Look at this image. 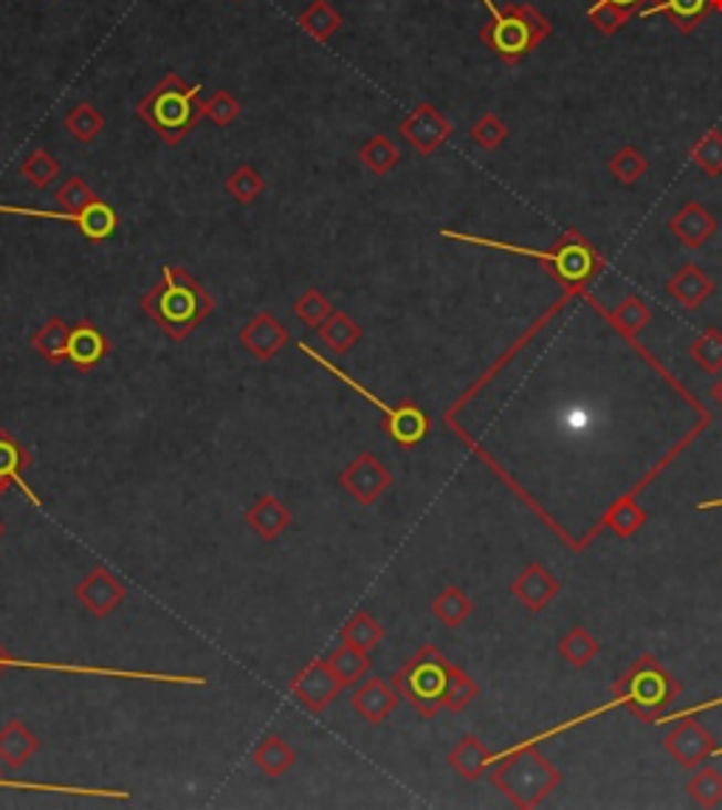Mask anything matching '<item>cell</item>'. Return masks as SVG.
<instances>
[{
  "mask_svg": "<svg viewBox=\"0 0 722 810\" xmlns=\"http://www.w3.org/2000/svg\"><path fill=\"white\" fill-rule=\"evenodd\" d=\"M680 695V684L672 678V673L660 664L655 655H641L629 666L627 673L618 678L616 689H613V700H607L598 709L587 712V715L573 717L571 723H562L556 729L545 731V735H536L531 740H525L527 746H536V742L547 740V737H556L559 731L573 729V726H582V723L593 720V717L604 715L609 709H629L635 717H641L643 723H655L660 717V712L672 704L674 697Z\"/></svg>",
  "mask_w": 722,
  "mask_h": 810,
  "instance_id": "1",
  "label": "cell"
},
{
  "mask_svg": "<svg viewBox=\"0 0 722 810\" xmlns=\"http://www.w3.org/2000/svg\"><path fill=\"white\" fill-rule=\"evenodd\" d=\"M443 238L449 240H460V243H471V246H485V249H500V251H509V255H520V258H531V260H540L545 263V269L551 271L553 280H559L562 289L567 291V297H576L587 289L590 280H596L604 269V258L601 251L585 238V235L578 232V229H567L556 238V243L551 249H531V246H516V243H505V240H491V238H478V235H463V232H452V229H443Z\"/></svg>",
  "mask_w": 722,
  "mask_h": 810,
  "instance_id": "2",
  "label": "cell"
},
{
  "mask_svg": "<svg viewBox=\"0 0 722 810\" xmlns=\"http://www.w3.org/2000/svg\"><path fill=\"white\" fill-rule=\"evenodd\" d=\"M142 311L172 342H184L214 311V300L181 266H164L161 280L142 294Z\"/></svg>",
  "mask_w": 722,
  "mask_h": 810,
  "instance_id": "3",
  "label": "cell"
},
{
  "mask_svg": "<svg viewBox=\"0 0 722 810\" xmlns=\"http://www.w3.org/2000/svg\"><path fill=\"white\" fill-rule=\"evenodd\" d=\"M136 116L161 138L164 145L178 147L198 122L207 120V102L201 85H189L181 74L167 71L161 80L136 102Z\"/></svg>",
  "mask_w": 722,
  "mask_h": 810,
  "instance_id": "4",
  "label": "cell"
},
{
  "mask_svg": "<svg viewBox=\"0 0 722 810\" xmlns=\"http://www.w3.org/2000/svg\"><path fill=\"white\" fill-rule=\"evenodd\" d=\"M559 782V768H553V762L527 742L496 754L491 760V786L509 797L516 808H536L542 799L556 791Z\"/></svg>",
  "mask_w": 722,
  "mask_h": 810,
  "instance_id": "5",
  "label": "cell"
},
{
  "mask_svg": "<svg viewBox=\"0 0 722 810\" xmlns=\"http://www.w3.org/2000/svg\"><path fill=\"white\" fill-rule=\"evenodd\" d=\"M553 34V23L534 3H505L491 12L489 23L480 25L478 38L505 65H520L527 54H534Z\"/></svg>",
  "mask_w": 722,
  "mask_h": 810,
  "instance_id": "6",
  "label": "cell"
},
{
  "mask_svg": "<svg viewBox=\"0 0 722 810\" xmlns=\"http://www.w3.org/2000/svg\"><path fill=\"white\" fill-rule=\"evenodd\" d=\"M449 661L432 644H423L407 664L390 678L398 695L409 700L415 712L421 717H435L443 709V692H447L449 678Z\"/></svg>",
  "mask_w": 722,
  "mask_h": 810,
  "instance_id": "7",
  "label": "cell"
},
{
  "mask_svg": "<svg viewBox=\"0 0 722 810\" xmlns=\"http://www.w3.org/2000/svg\"><path fill=\"white\" fill-rule=\"evenodd\" d=\"M454 125L440 114L432 102H421V105L412 107V114L404 116V122L398 125V136L412 147L415 153L421 156H432L435 150H440V145H447L452 138Z\"/></svg>",
  "mask_w": 722,
  "mask_h": 810,
  "instance_id": "8",
  "label": "cell"
},
{
  "mask_svg": "<svg viewBox=\"0 0 722 810\" xmlns=\"http://www.w3.org/2000/svg\"><path fill=\"white\" fill-rule=\"evenodd\" d=\"M342 689H345V684L336 678V673L331 669V664L322 658L311 661L305 669H300L289 686L291 697H294L302 709L311 712V715H320V712H325L327 706H331L333 700L342 695Z\"/></svg>",
  "mask_w": 722,
  "mask_h": 810,
  "instance_id": "9",
  "label": "cell"
},
{
  "mask_svg": "<svg viewBox=\"0 0 722 810\" xmlns=\"http://www.w3.org/2000/svg\"><path fill=\"white\" fill-rule=\"evenodd\" d=\"M339 486L358 506H373L393 486V475L373 453H358L339 475Z\"/></svg>",
  "mask_w": 722,
  "mask_h": 810,
  "instance_id": "10",
  "label": "cell"
},
{
  "mask_svg": "<svg viewBox=\"0 0 722 810\" xmlns=\"http://www.w3.org/2000/svg\"><path fill=\"white\" fill-rule=\"evenodd\" d=\"M74 596L82 608L88 610L91 616L107 619L127 599V588L116 573H111L107 568L100 565L76 584Z\"/></svg>",
  "mask_w": 722,
  "mask_h": 810,
  "instance_id": "11",
  "label": "cell"
},
{
  "mask_svg": "<svg viewBox=\"0 0 722 810\" xmlns=\"http://www.w3.org/2000/svg\"><path fill=\"white\" fill-rule=\"evenodd\" d=\"M663 746L666 751H669V757H672L680 768H698L700 762H703L705 757H711L716 748L714 737H711L700 723L691 720V717L678 720V726L669 731Z\"/></svg>",
  "mask_w": 722,
  "mask_h": 810,
  "instance_id": "12",
  "label": "cell"
},
{
  "mask_svg": "<svg viewBox=\"0 0 722 810\" xmlns=\"http://www.w3.org/2000/svg\"><path fill=\"white\" fill-rule=\"evenodd\" d=\"M238 340L254 359L271 362L276 353L283 351L285 342H289V328L283 322H276V316L271 311H258L252 320L240 328Z\"/></svg>",
  "mask_w": 722,
  "mask_h": 810,
  "instance_id": "13",
  "label": "cell"
},
{
  "mask_svg": "<svg viewBox=\"0 0 722 810\" xmlns=\"http://www.w3.org/2000/svg\"><path fill=\"white\" fill-rule=\"evenodd\" d=\"M107 356H111V342H107V336L94 325V322L80 320L76 325H71L69 362L76 367V371L91 373L94 367H100Z\"/></svg>",
  "mask_w": 722,
  "mask_h": 810,
  "instance_id": "14",
  "label": "cell"
},
{
  "mask_svg": "<svg viewBox=\"0 0 722 810\" xmlns=\"http://www.w3.org/2000/svg\"><path fill=\"white\" fill-rule=\"evenodd\" d=\"M398 700H401V695H398V689L390 684V681L367 678L365 684L353 692L350 706L358 717H365V720L373 723V726H381V723L396 712Z\"/></svg>",
  "mask_w": 722,
  "mask_h": 810,
  "instance_id": "15",
  "label": "cell"
},
{
  "mask_svg": "<svg viewBox=\"0 0 722 810\" xmlns=\"http://www.w3.org/2000/svg\"><path fill=\"white\" fill-rule=\"evenodd\" d=\"M511 593H514L516 602L525 604L527 610L540 613V610L551 608L553 599L559 596V579L553 577L547 568L527 565L525 571L514 579V584H511Z\"/></svg>",
  "mask_w": 722,
  "mask_h": 810,
  "instance_id": "16",
  "label": "cell"
},
{
  "mask_svg": "<svg viewBox=\"0 0 722 810\" xmlns=\"http://www.w3.org/2000/svg\"><path fill=\"white\" fill-rule=\"evenodd\" d=\"M714 12L711 9V0H649L647 7L641 9V18H655V14H663L669 23L678 29V34H694L698 25L703 23L709 14Z\"/></svg>",
  "mask_w": 722,
  "mask_h": 810,
  "instance_id": "17",
  "label": "cell"
},
{
  "mask_svg": "<svg viewBox=\"0 0 722 810\" xmlns=\"http://www.w3.org/2000/svg\"><path fill=\"white\" fill-rule=\"evenodd\" d=\"M669 232L678 238V243H683L686 249H700L703 243H709L716 232V220L703 204L689 201L683 209H678V215L669 218Z\"/></svg>",
  "mask_w": 722,
  "mask_h": 810,
  "instance_id": "18",
  "label": "cell"
},
{
  "mask_svg": "<svg viewBox=\"0 0 722 810\" xmlns=\"http://www.w3.org/2000/svg\"><path fill=\"white\" fill-rule=\"evenodd\" d=\"M291 522H294V517H291L289 506H283L274 495H260L252 509L245 511V526L265 542H274L276 537H283L291 528Z\"/></svg>",
  "mask_w": 722,
  "mask_h": 810,
  "instance_id": "19",
  "label": "cell"
},
{
  "mask_svg": "<svg viewBox=\"0 0 722 810\" xmlns=\"http://www.w3.org/2000/svg\"><path fill=\"white\" fill-rule=\"evenodd\" d=\"M666 294L672 297L678 305H683V309L694 311L714 294V280H711L700 266L686 263L680 266L678 274L666 283Z\"/></svg>",
  "mask_w": 722,
  "mask_h": 810,
  "instance_id": "20",
  "label": "cell"
},
{
  "mask_svg": "<svg viewBox=\"0 0 722 810\" xmlns=\"http://www.w3.org/2000/svg\"><path fill=\"white\" fill-rule=\"evenodd\" d=\"M384 415H387V435L404 449L418 446L429 435V418L418 404L404 402L396 409H384Z\"/></svg>",
  "mask_w": 722,
  "mask_h": 810,
  "instance_id": "21",
  "label": "cell"
},
{
  "mask_svg": "<svg viewBox=\"0 0 722 810\" xmlns=\"http://www.w3.org/2000/svg\"><path fill=\"white\" fill-rule=\"evenodd\" d=\"M40 751V740L25 723L9 720L0 729V762L7 768H20Z\"/></svg>",
  "mask_w": 722,
  "mask_h": 810,
  "instance_id": "22",
  "label": "cell"
},
{
  "mask_svg": "<svg viewBox=\"0 0 722 810\" xmlns=\"http://www.w3.org/2000/svg\"><path fill=\"white\" fill-rule=\"evenodd\" d=\"M25 469H29V453H25V446L20 444L12 433L0 429V480H7L9 486H20L29 500L38 502L34 491L29 489V484H25Z\"/></svg>",
  "mask_w": 722,
  "mask_h": 810,
  "instance_id": "23",
  "label": "cell"
},
{
  "mask_svg": "<svg viewBox=\"0 0 722 810\" xmlns=\"http://www.w3.org/2000/svg\"><path fill=\"white\" fill-rule=\"evenodd\" d=\"M252 760H254V766L260 768V773L276 779V777H283V773H289L291 768H294L296 751L291 748V742L285 740V737L265 735L263 740L254 746Z\"/></svg>",
  "mask_w": 722,
  "mask_h": 810,
  "instance_id": "24",
  "label": "cell"
},
{
  "mask_svg": "<svg viewBox=\"0 0 722 810\" xmlns=\"http://www.w3.org/2000/svg\"><path fill=\"white\" fill-rule=\"evenodd\" d=\"M491 760H494V754H491L489 748H485V742L474 735L463 737V740L449 751V766H452L460 777L469 779V782L483 777V773L491 768Z\"/></svg>",
  "mask_w": 722,
  "mask_h": 810,
  "instance_id": "25",
  "label": "cell"
},
{
  "mask_svg": "<svg viewBox=\"0 0 722 810\" xmlns=\"http://www.w3.org/2000/svg\"><path fill=\"white\" fill-rule=\"evenodd\" d=\"M362 336H365V331L347 311H333L325 325L320 328L322 345H327V351H333L336 356H347L362 342Z\"/></svg>",
  "mask_w": 722,
  "mask_h": 810,
  "instance_id": "26",
  "label": "cell"
},
{
  "mask_svg": "<svg viewBox=\"0 0 722 810\" xmlns=\"http://www.w3.org/2000/svg\"><path fill=\"white\" fill-rule=\"evenodd\" d=\"M69 340H71V325L60 316H51L40 331L32 333V347L51 362V365H60L69 359Z\"/></svg>",
  "mask_w": 722,
  "mask_h": 810,
  "instance_id": "27",
  "label": "cell"
},
{
  "mask_svg": "<svg viewBox=\"0 0 722 810\" xmlns=\"http://www.w3.org/2000/svg\"><path fill=\"white\" fill-rule=\"evenodd\" d=\"M604 526H607L618 540H629V537H635L643 526H647V511L638 506V500H635L632 495L618 497V500L607 509V515H604Z\"/></svg>",
  "mask_w": 722,
  "mask_h": 810,
  "instance_id": "28",
  "label": "cell"
},
{
  "mask_svg": "<svg viewBox=\"0 0 722 810\" xmlns=\"http://www.w3.org/2000/svg\"><path fill=\"white\" fill-rule=\"evenodd\" d=\"M607 320L609 325L616 328L618 333H624L627 340H635V336L652 322V311H649V305L641 300V297L629 294L618 302L616 309L609 311Z\"/></svg>",
  "mask_w": 722,
  "mask_h": 810,
  "instance_id": "29",
  "label": "cell"
},
{
  "mask_svg": "<svg viewBox=\"0 0 722 810\" xmlns=\"http://www.w3.org/2000/svg\"><path fill=\"white\" fill-rule=\"evenodd\" d=\"M63 125L74 142H80V145H91L96 136H102V131H105L107 122H105V114H102L94 102H80V105H74L69 114H65Z\"/></svg>",
  "mask_w": 722,
  "mask_h": 810,
  "instance_id": "30",
  "label": "cell"
},
{
  "mask_svg": "<svg viewBox=\"0 0 722 810\" xmlns=\"http://www.w3.org/2000/svg\"><path fill=\"white\" fill-rule=\"evenodd\" d=\"M300 29L316 43H327L333 34L342 29V14L327 3V0H314L305 12L300 14Z\"/></svg>",
  "mask_w": 722,
  "mask_h": 810,
  "instance_id": "31",
  "label": "cell"
},
{
  "mask_svg": "<svg viewBox=\"0 0 722 810\" xmlns=\"http://www.w3.org/2000/svg\"><path fill=\"white\" fill-rule=\"evenodd\" d=\"M327 664L336 673V678L345 684V689L358 684L362 678H367V673H370V655H367V650H358L353 644H342L336 653L327 655Z\"/></svg>",
  "mask_w": 722,
  "mask_h": 810,
  "instance_id": "32",
  "label": "cell"
},
{
  "mask_svg": "<svg viewBox=\"0 0 722 810\" xmlns=\"http://www.w3.org/2000/svg\"><path fill=\"white\" fill-rule=\"evenodd\" d=\"M358 162L365 164V167L373 173V176L381 178V176H387L390 170H396V164L401 162V150L393 145L390 136L376 133L370 142H365V145H362V150H358Z\"/></svg>",
  "mask_w": 722,
  "mask_h": 810,
  "instance_id": "33",
  "label": "cell"
},
{
  "mask_svg": "<svg viewBox=\"0 0 722 810\" xmlns=\"http://www.w3.org/2000/svg\"><path fill=\"white\" fill-rule=\"evenodd\" d=\"M60 173H63V164L51 156L45 147H38V150H32L20 162V176L32 184L34 189H49L51 184L57 181Z\"/></svg>",
  "mask_w": 722,
  "mask_h": 810,
  "instance_id": "34",
  "label": "cell"
},
{
  "mask_svg": "<svg viewBox=\"0 0 722 810\" xmlns=\"http://www.w3.org/2000/svg\"><path fill=\"white\" fill-rule=\"evenodd\" d=\"M384 635H387V630H384L370 613H365V610L353 613V616L345 622V627H342V641H345V644H353V647L358 650H367V653L381 644Z\"/></svg>",
  "mask_w": 722,
  "mask_h": 810,
  "instance_id": "35",
  "label": "cell"
},
{
  "mask_svg": "<svg viewBox=\"0 0 722 810\" xmlns=\"http://www.w3.org/2000/svg\"><path fill=\"white\" fill-rule=\"evenodd\" d=\"M691 362L700 367V371L711 373V376H720L722 373V331L720 328H705L698 340L689 345Z\"/></svg>",
  "mask_w": 722,
  "mask_h": 810,
  "instance_id": "36",
  "label": "cell"
},
{
  "mask_svg": "<svg viewBox=\"0 0 722 810\" xmlns=\"http://www.w3.org/2000/svg\"><path fill=\"white\" fill-rule=\"evenodd\" d=\"M689 158H691V164L703 173V176H709V178L722 176V131L720 127H711L705 136H700L698 142H694V147H691Z\"/></svg>",
  "mask_w": 722,
  "mask_h": 810,
  "instance_id": "37",
  "label": "cell"
},
{
  "mask_svg": "<svg viewBox=\"0 0 722 810\" xmlns=\"http://www.w3.org/2000/svg\"><path fill=\"white\" fill-rule=\"evenodd\" d=\"M601 653V644L593 633H587L585 627H573L571 633H565V638L559 641V655L571 666H587L596 655Z\"/></svg>",
  "mask_w": 722,
  "mask_h": 810,
  "instance_id": "38",
  "label": "cell"
},
{
  "mask_svg": "<svg viewBox=\"0 0 722 810\" xmlns=\"http://www.w3.org/2000/svg\"><path fill=\"white\" fill-rule=\"evenodd\" d=\"M607 170L618 184H627L629 187V184H638L643 176H647L649 158L643 156V153L638 150L635 145H627V147H621L616 156L609 158Z\"/></svg>",
  "mask_w": 722,
  "mask_h": 810,
  "instance_id": "39",
  "label": "cell"
},
{
  "mask_svg": "<svg viewBox=\"0 0 722 810\" xmlns=\"http://www.w3.org/2000/svg\"><path fill=\"white\" fill-rule=\"evenodd\" d=\"M471 610H474V604H471V599L460 588H443L432 602V613L447 627H460L471 616Z\"/></svg>",
  "mask_w": 722,
  "mask_h": 810,
  "instance_id": "40",
  "label": "cell"
},
{
  "mask_svg": "<svg viewBox=\"0 0 722 810\" xmlns=\"http://www.w3.org/2000/svg\"><path fill=\"white\" fill-rule=\"evenodd\" d=\"M480 686L474 684L465 669L460 666H449V678H447V692H443V709L449 712H463L471 700H478Z\"/></svg>",
  "mask_w": 722,
  "mask_h": 810,
  "instance_id": "41",
  "label": "cell"
},
{
  "mask_svg": "<svg viewBox=\"0 0 722 810\" xmlns=\"http://www.w3.org/2000/svg\"><path fill=\"white\" fill-rule=\"evenodd\" d=\"M331 314H333L331 300H327L320 289H305L294 300V316L305 328H314V331H320Z\"/></svg>",
  "mask_w": 722,
  "mask_h": 810,
  "instance_id": "42",
  "label": "cell"
},
{
  "mask_svg": "<svg viewBox=\"0 0 722 810\" xmlns=\"http://www.w3.org/2000/svg\"><path fill=\"white\" fill-rule=\"evenodd\" d=\"M227 193L238 204H254L265 193V181L252 164H240L238 170L227 178Z\"/></svg>",
  "mask_w": 722,
  "mask_h": 810,
  "instance_id": "43",
  "label": "cell"
},
{
  "mask_svg": "<svg viewBox=\"0 0 722 810\" xmlns=\"http://www.w3.org/2000/svg\"><path fill=\"white\" fill-rule=\"evenodd\" d=\"M689 797L700 804V808H714L722 802V773L716 768H700L691 782L686 786Z\"/></svg>",
  "mask_w": 722,
  "mask_h": 810,
  "instance_id": "44",
  "label": "cell"
},
{
  "mask_svg": "<svg viewBox=\"0 0 722 810\" xmlns=\"http://www.w3.org/2000/svg\"><path fill=\"white\" fill-rule=\"evenodd\" d=\"M587 14H590L593 25H596L598 32L601 34H618L624 29V25L629 23V18H632V12L629 9H621L616 7V3H609V0H596L590 9H587Z\"/></svg>",
  "mask_w": 722,
  "mask_h": 810,
  "instance_id": "45",
  "label": "cell"
},
{
  "mask_svg": "<svg viewBox=\"0 0 722 810\" xmlns=\"http://www.w3.org/2000/svg\"><path fill=\"white\" fill-rule=\"evenodd\" d=\"M469 136L471 142L478 147H483V150H496V147L509 138V127H505V122L500 120V116L483 114L469 127Z\"/></svg>",
  "mask_w": 722,
  "mask_h": 810,
  "instance_id": "46",
  "label": "cell"
},
{
  "mask_svg": "<svg viewBox=\"0 0 722 810\" xmlns=\"http://www.w3.org/2000/svg\"><path fill=\"white\" fill-rule=\"evenodd\" d=\"M240 116V102L229 91H214L207 100V120L214 127H229Z\"/></svg>",
  "mask_w": 722,
  "mask_h": 810,
  "instance_id": "47",
  "label": "cell"
},
{
  "mask_svg": "<svg viewBox=\"0 0 722 810\" xmlns=\"http://www.w3.org/2000/svg\"><path fill=\"white\" fill-rule=\"evenodd\" d=\"M714 706H722V697H716V700H711V704H703V706H691V709L680 712V715H669V717H663V715H660V717H658V720H655V726H658V723H678V720H683V717H694V715H698V712L714 709Z\"/></svg>",
  "mask_w": 722,
  "mask_h": 810,
  "instance_id": "48",
  "label": "cell"
},
{
  "mask_svg": "<svg viewBox=\"0 0 722 810\" xmlns=\"http://www.w3.org/2000/svg\"><path fill=\"white\" fill-rule=\"evenodd\" d=\"M609 3H616V7L629 9V12H632V14H638L643 7H647L649 0H609Z\"/></svg>",
  "mask_w": 722,
  "mask_h": 810,
  "instance_id": "49",
  "label": "cell"
},
{
  "mask_svg": "<svg viewBox=\"0 0 722 810\" xmlns=\"http://www.w3.org/2000/svg\"><path fill=\"white\" fill-rule=\"evenodd\" d=\"M711 402H714L716 407H722V373H720V378L711 384Z\"/></svg>",
  "mask_w": 722,
  "mask_h": 810,
  "instance_id": "50",
  "label": "cell"
},
{
  "mask_svg": "<svg viewBox=\"0 0 722 810\" xmlns=\"http://www.w3.org/2000/svg\"><path fill=\"white\" fill-rule=\"evenodd\" d=\"M0 786H14V788H38V786H32V782H14V779H7V777H3V768H0Z\"/></svg>",
  "mask_w": 722,
  "mask_h": 810,
  "instance_id": "51",
  "label": "cell"
},
{
  "mask_svg": "<svg viewBox=\"0 0 722 810\" xmlns=\"http://www.w3.org/2000/svg\"><path fill=\"white\" fill-rule=\"evenodd\" d=\"M9 489H12V486H9V484H7V480H0V497L7 495V491H9Z\"/></svg>",
  "mask_w": 722,
  "mask_h": 810,
  "instance_id": "52",
  "label": "cell"
},
{
  "mask_svg": "<svg viewBox=\"0 0 722 810\" xmlns=\"http://www.w3.org/2000/svg\"><path fill=\"white\" fill-rule=\"evenodd\" d=\"M711 9H714V12H720V14H722V0H711Z\"/></svg>",
  "mask_w": 722,
  "mask_h": 810,
  "instance_id": "53",
  "label": "cell"
},
{
  "mask_svg": "<svg viewBox=\"0 0 722 810\" xmlns=\"http://www.w3.org/2000/svg\"><path fill=\"white\" fill-rule=\"evenodd\" d=\"M483 3H485V7H489V12H496V7H494V3H491V0H483Z\"/></svg>",
  "mask_w": 722,
  "mask_h": 810,
  "instance_id": "54",
  "label": "cell"
},
{
  "mask_svg": "<svg viewBox=\"0 0 722 810\" xmlns=\"http://www.w3.org/2000/svg\"><path fill=\"white\" fill-rule=\"evenodd\" d=\"M3 531H7V528H3V520H0V537H3Z\"/></svg>",
  "mask_w": 722,
  "mask_h": 810,
  "instance_id": "55",
  "label": "cell"
},
{
  "mask_svg": "<svg viewBox=\"0 0 722 810\" xmlns=\"http://www.w3.org/2000/svg\"><path fill=\"white\" fill-rule=\"evenodd\" d=\"M714 754H716V757H722V748H714Z\"/></svg>",
  "mask_w": 722,
  "mask_h": 810,
  "instance_id": "56",
  "label": "cell"
},
{
  "mask_svg": "<svg viewBox=\"0 0 722 810\" xmlns=\"http://www.w3.org/2000/svg\"><path fill=\"white\" fill-rule=\"evenodd\" d=\"M0 647H3V644H0Z\"/></svg>",
  "mask_w": 722,
  "mask_h": 810,
  "instance_id": "57",
  "label": "cell"
}]
</instances>
